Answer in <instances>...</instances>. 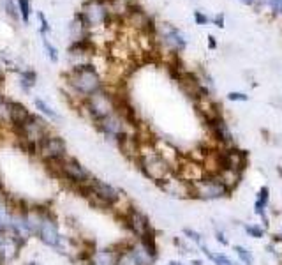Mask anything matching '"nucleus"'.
Returning <instances> with one entry per match:
<instances>
[{"label":"nucleus","instance_id":"obj_30","mask_svg":"<svg viewBox=\"0 0 282 265\" xmlns=\"http://www.w3.org/2000/svg\"><path fill=\"white\" fill-rule=\"evenodd\" d=\"M228 99H230V101H247L249 96L242 94V92H230V94H228Z\"/></svg>","mask_w":282,"mask_h":265},{"label":"nucleus","instance_id":"obj_27","mask_svg":"<svg viewBox=\"0 0 282 265\" xmlns=\"http://www.w3.org/2000/svg\"><path fill=\"white\" fill-rule=\"evenodd\" d=\"M235 251H237V255L240 256V260L245 265H251L252 263V256H251V253H249V249L242 248V246H237V248H235Z\"/></svg>","mask_w":282,"mask_h":265},{"label":"nucleus","instance_id":"obj_11","mask_svg":"<svg viewBox=\"0 0 282 265\" xmlns=\"http://www.w3.org/2000/svg\"><path fill=\"white\" fill-rule=\"evenodd\" d=\"M127 126H129V122H127L119 112L111 113L109 117L102 119L99 124H95V127L99 129V132H102L106 140H113V142H119L124 135L129 132L127 131Z\"/></svg>","mask_w":282,"mask_h":265},{"label":"nucleus","instance_id":"obj_34","mask_svg":"<svg viewBox=\"0 0 282 265\" xmlns=\"http://www.w3.org/2000/svg\"><path fill=\"white\" fill-rule=\"evenodd\" d=\"M213 21H215V25H217V27H220V28H222V27H224V14H217V16H215V20H213Z\"/></svg>","mask_w":282,"mask_h":265},{"label":"nucleus","instance_id":"obj_15","mask_svg":"<svg viewBox=\"0 0 282 265\" xmlns=\"http://www.w3.org/2000/svg\"><path fill=\"white\" fill-rule=\"evenodd\" d=\"M164 39H166V42L167 45L171 46V48H175V50H184L185 46H187V41H185V37H184V34H182L178 28H175V27H167V30H166V34H164Z\"/></svg>","mask_w":282,"mask_h":265},{"label":"nucleus","instance_id":"obj_6","mask_svg":"<svg viewBox=\"0 0 282 265\" xmlns=\"http://www.w3.org/2000/svg\"><path fill=\"white\" fill-rule=\"evenodd\" d=\"M138 166L143 173L148 179H152L153 182H162L166 179L171 177V166L164 156H160L157 150H152V152H140L136 157Z\"/></svg>","mask_w":282,"mask_h":265},{"label":"nucleus","instance_id":"obj_23","mask_svg":"<svg viewBox=\"0 0 282 265\" xmlns=\"http://www.w3.org/2000/svg\"><path fill=\"white\" fill-rule=\"evenodd\" d=\"M18 13H20V18L28 23L30 21V0H18Z\"/></svg>","mask_w":282,"mask_h":265},{"label":"nucleus","instance_id":"obj_35","mask_svg":"<svg viewBox=\"0 0 282 265\" xmlns=\"http://www.w3.org/2000/svg\"><path fill=\"white\" fill-rule=\"evenodd\" d=\"M217 241H219L220 244L228 246V239H224V234H222V232H217Z\"/></svg>","mask_w":282,"mask_h":265},{"label":"nucleus","instance_id":"obj_21","mask_svg":"<svg viewBox=\"0 0 282 265\" xmlns=\"http://www.w3.org/2000/svg\"><path fill=\"white\" fill-rule=\"evenodd\" d=\"M212 126H213V131H215L217 138L222 140V142H231V132H230L228 126L222 122V120H220V119L212 120Z\"/></svg>","mask_w":282,"mask_h":265},{"label":"nucleus","instance_id":"obj_20","mask_svg":"<svg viewBox=\"0 0 282 265\" xmlns=\"http://www.w3.org/2000/svg\"><path fill=\"white\" fill-rule=\"evenodd\" d=\"M201 249H203V253H205V255L208 256V258L212 260V262L215 263V265H237L231 258H228L226 255H222V253H212V251H208L205 244L201 246Z\"/></svg>","mask_w":282,"mask_h":265},{"label":"nucleus","instance_id":"obj_26","mask_svg":"<svg viewBox=\"0 0 282 265\" xmlns=\"http://www.w3.org/2000/svg\"><path fill=\"white\" fill-rule=\"evenodd\" d=\"M184 235L189 239V241H192L194 244H198L199 248L203 246V235L199 234V232L192 230V228H184Z\"/></svg>","mask_w":282,"mask_h":265},{"label":"nucleus","instance_id":"obj_17","mask_svg":"<svg viewBox=\"0 0 282 265\" xmlns=\"http://www.w3.org/2000/svg\"><path fill=\"white\" fill-rule=\"evenodd\" d=\"M34 106H35V110H37L41 115H44V117H48L51 122H60V113L57 112L55 108H51V106L48 105V103L44 101V99H41V98H34Z\"/></svg>","mask_w":282,"mask_h":265},{"label":"nucleus","instance_id":"obj_31","mask_svg":"<svg viewBox=\"0 0 282 265\" xmlns=\"http://www.w3.org/2000/svg\"><path fill=\"white\" fill-rule=\"evenodd\" d=\"M194 20H196V23H198V25L208 23V16H205L201 11H196V13H194Z\"/></svg>","mask_w":282,"mask_h":265},{"label":"nucleus","instance_id":"obj_4","mask_svg":"<svg viewBox=\"0 0 282 265\" xmlns=\"http://www.w3.org/2000/svg\"><path fill=\"white\" fill-rule=\"evenodd\" d=\"M14 131H16L18 138L23 142V147L28 150V154H34V156H35V145H37L48 132H51L49 131L48 122H46L39 113H30L28 119Z\"/></svg>","mask_w":282,"mask_h":265},{"label":"nucleus","instance_id":"obj_42","mask_svg":"<svg viewBox=\"0 0 282 265\" xmlns=\"http://www.w3.org/2000/svg\"><path fill=\"white\" fill-rule=\"evenodd\" d=\"M2 81H4V74H2V71H0V85H2Z\"/></svg>","mask_w":282,"mask_h":265},{"label":"nucleus","instance_id":"obj_9","mask_svg":"<svg viewBox=\"0 0 282 265\" xmlns=\"http://www.w3.org/2000/svg\"><path fill=\"white\" fill-rule=\"evenodd\" d=\"M35 239H37L42 246H46V248H49V249H55L57 251V248H59L62 234H60L59 221H57L55 214L51 212V209H48V212H46Z\"/></svg>","mask_w":282,"mask_h":265},{"label":"nucleus","instance_id":"obj_29","mask_svg":"<svg viewBox=\"0 0 282 265\" xmlns=\"http://www.w3.org/2000/svg\"><path fill=\"white\" fill-rule=\"evenodd\" d=\"M37 16H39V20H41V34L46 35L49 30H51V27H49V23H48V20H46L44 14H42V13H37Z\"/></svg>","mask_w":282,"mask_h":265},{"label":"nucleus","instance_id":"obj_43","mask_svg":"<svg viewBox=\"0 0 282 265\" xmlns=\"http://www.w3.org/2000/svg\"><path fill=\"white\" fill-rule=\"evenodd\" d=\"M242 2H244V4H252L254 0H242Z\"/></svg>","mask_w":282,"mask_h":265},{"label":"nucleus","instance_id":"obj_33","mask_svg":"<svg viewBox=\"0 0 282 265\" xmlns=\"http://www.w3.org/2000/svg\"><path fill=\"white\" fill-rule=\"evenodd\" d=\"M7 242H9V235H7V234H0V253L6 251Z\"/></svg>","mask_w":282,"mask_h":265},{"label":"nucleus","instance_id":"obj_41","mask_svg":"<svg viewBox=\"0 0 282 265\" xmlns=\"http://www.w3.org/2000/svg\"><path fill=\"white\" fill-rule=\"evenodd\" d=\"M25 265H41L39 262H28V263H25Z\"/></svg>","mask_w":282,"mask_h":265},{"label":"nucleus","instance_id":"obj_28","mask_svg":"<svg viewBox=\"0 0 282 265\" xmlns=\"http://www.w3.org/2000/svg\"><path fill=\"white\" fill-rule=\"evenodd\" d=\"M245 232H247L251 237H256V239L263 237V228L258 227V225H247V227H245Z\"/></svg>","mask_w":282,"mask_h":265},{"label":"nucleus","instance_id":"obj_36","mask_svg":"<svg viewBox=\"0 0 282 265\" xmlns=\"http://www.w3.org/2000/svg\"><path fill=\"white\" fill-rule=\"evenodd\" d=\"M208 46H210V48H215V46H217L215 37H212V35H210V37H208Z\"/></svg>","mask_w":282,"mask_h":265},{"label":"nucleus","instance_id":"obj_13","mask_svg":"<svg viewBox=\"0 0 282 265\" xmlns=\"http://www.w3.org/2000/svg\"><path fill=\"white\" fill-rule=\"evenodd\" d=\"M6 115H7V120L13 124V129H16V127H20L28 119L30 112H28V108L23 103L9 99V101H6Z\"/></svg>","mask_w":282,"mask_h":265},{"label":"nucleus","instance_id":"obj_12","mask_svg":"<svg viewBox=\"0 0 282 265\" xmlns=\"http://www.w3.org/2000/svg\"><path fill=\"white\" fill-rule=\"evenodd\" d=\"M109 14V11H106V6L99 4L97 0H88L81 7V20L85 21L87 27H95V25H101L106 21V16Z\"/></svg>","mask_w":282,"mask_h":265},{"label":"nucleus","instance_id":"obj_2","mask_svg":"<svg viewBox=\"0 0 282 265\" xmlns=\"http://www.w3.org/2000/svg\"><path fill=\"white\" fill-rule=\"evenodd\" d=\"M46 166L51 168L53 173H55L60 181H66L69 186H74L78 191H80L81 188H85V186L88 184V181L94 177V175L90 173V170H88L87 166H83L76 157L67 156V157H64V159L57 161V163L46 164Z\"/></svg>","mask_w":282,"mask_h":265},{"label":"nucleus","instance_id":"obj_16","mask_svg":"<svg viewBox=\"0 0 282 265\" xmlns=\"http://www.w3.org/2000/svg\"><path fill=\"white\" fill-rule=\"evenodd\" d=\"M115 265H141L138 262L133 248H131V242H126V244H122V248H119Z\"/></svg>","mask_w":282,"mask_h":265},{"label":"nucleus","instance_id":"obj_24","mask_svg":"<svg viewBox=\"0 0 282 265\" xmlns=\"http://www.w3.org/2000/svg\"><path fill=\"white\" fill-rule=\"evenodd\" d=\"M42 46H44V50H46V55H48V59L51 60L53 64H57V62H59V52H57V48H55V46H53L51 42H49L46 37H42Z\"/></svg>","mask_w":282,"mask_h":265},{"label":"nucleus","instance_id":"obj_10","mask_svg":"<svg viewBox=\"0 0 282 265\" xmlns=\"http://www.w3.org/2000/svg\"><path fill=\"white\" fill-rule=\"evenodd\" d=\"M228 193V188L220 182L219 177L199 179L191 184V195L201 200H217Z\"/></svg>","mask_w":282,"mask_h":265},{"label":"nucleus","instance_id":"obj_32","mask_svg":"<svg viewBox=\"0 0 282 265\" xmlns=\"http://www.w3.org/2000/svg\"><path fill=\"white\" fill-rule=\"evenodd\" d=\"M270 7H272L273 11H275V13H282V0H270Z\"/></svg>","mask_w":282,"mask_h":265},{"label":"nucleus","instance_id":"obj_19","mask_svg":"<svg viewBox=\"0 0 282 265\" xmlns=\"http://www.w3.org/2000/svg\"><path fill=\"white\" fill-rule=\"evenodd\" d=\"M9 217H11V207L4 198H0V234H7L9 230Z\"/></svg>","mask_w":282,"mask_h":265},{"label":"nucleus","instance_id":"obj_5","mask_svg":"<svg viewBox=\"0 0 282 265\" xmlns=\"http://www.w3.org/2000/svg\"><path fill=\"white\" fill-rule=\"evenodd\" d=\"M81 106L87 112V115L94 120V124H99L102 119L117 112V94H111L106 89H101L94 96L81 101Z\"/></svg>","mask_w":282,"mask_h":265},{"label":"nucleus","instance_id":"obj_18","mask_svg":"<svg viewBox=\"0 0 282 265\" xmlns=\"http://www.w3.org/2000/svg\"><path fill=\"white\" fill-rule=\"evenodd\" d=\"M37 83V73L34 69H25L21 71V76H20V85L25 92H30V89Z\"/></svg>","mask_w":282,"mask_h":265},{"label":"nucleus","instance_id":"obj_7","mask_svg":"<svg viewBox=\"0 0 282 265\" xmlns=\"http://www.w3.org/2000/svg\"><path fill=\"white\" fill-rule=\"evenodd\" d=\"M35 156L44 164H51L67 157V143L62 136L48 132L41 142L35 145Z\"/></svg>","mask_w":282,"mask_h":265},{"label":"nucleus","instance_id":"obj_3","mask_svg":"<svg viewBox=\"0 0 282 265\" xmlns=\"http://www.w3.org/2000/svg\"><path fill=\"white\" fill-rule=\"evenodd\" d=\"M81 193H85V196L95 200L99 205L108 207V209H115L120 205V202L124 200V191H120L119 188H115L109 182L102 181L99 177H92L88 181V184L85 188L80 189Z\"/></svg>","mask_w":282,"mask_h":265},{"label":"nucleus","instance_id":"obj_37","mask_svg":"<svg viewBox=\"0 0 282 265\" xmlns=\"http://www.w3.org/2000/svg\"><path fill=\"white\" fill-rule=\"evenodd\" d=\"M0 265H7V258L4 253H0Z\"/></svg>","mask_w":282,"mask_h":265},{"label":"nucleus","instance_id":"obj_14","mask_svg":"<svg viewBox=\"0 0 282 265\" xmlns=\"http://www.w3.org/2000/svg\"><path fill=\"white\" fill-rule=\"evenodd\" d=\"M117 253H119V248L94 249V251L87 256L85 263L87 265H115L117 263Z\"/></svg>","mask_w":282,"mask_h":265},{"label":"nucleus","instance_id":"obj_39","mask_svg":"<svg viewBox=\"0 0 282 265\" xmlns=\"http://www.w3.org/2000/svg\"><path fill=\"white\" fill-rule=\"evenodd\" d=\"M99 4H102V6H106V4H111V2H115V0H97Z\"/></svg>","mask_w":282,"mask_h":265},{"label":"nucleus","instance_id":"obj_22","mask_svg":"<svg viewBox=\"0 0 282 265\" xmlns=\"http://www.w3.org/2000/svg\"><path fill=\"white\" fill-rule=\"evenodd\" d=\"M266 203H268V188H263L261 191H259V196L258 200H256V214H259V216L265 217V209H266Z\"/></svg>","mask_w":282,"mask_h":265},{"label":"nucleus","instance_id":"obj_8","mask_svg":"<svg viewBox=\"0 0 282 265\" xmlns=\"http://www.w3.org/2000/svg\"><path fill=\"white\" fill-rule=\"evenodd\" d=\"M122 217H124V221H126L127 230H129L131 234L134 235V239H138V241L152 237L153 235L152 223H150V219L146 217V214L141 212L138 207L127 205L122 212Z\"/></svg>","mask_w":282,"mask_h":265},{"label":"nucleus","instance_id":"obj_1","mask_svg":"<svg viewBox=\"0 0 282 265\" xmlns=\"http://www.w3.org/2000/svg\"><path fill=\"white\" fill-rule=\"evenodd\" d=\"M66 78L67 85L73 91V94L80 99V103L104 89L102 78L99 76L97 69L92 64H78L66 74Z\"/></svg>","mask_w":282,"mask_h":265},{"label":"nucleus","instance_id":"obj_40","mask_svg":"<svg viewBox=\"0 0 282 265\" xmlns=\"http://www.w3.org/2000/svg\"><path fill=\"white\" fill-rule=\"evenodd\" d=\"M191 265H203V262H201V260H192Z\"/></svg>","mask_w":282,"mask_h":265},{"label":"nucleus","instance_id":"obj_38","mask_svg":"<svg viewBox=\"0 0 282 265\" xmlns=\"http://www.w3.org/2000/svg\"><path fill=\"white\" fill-rule=\"evenodd\" d=\"M167 265H184V263L178 262V260H170V262H167Z\"/></svg>","mask_w":282,"mask_h":265},{"label":"nucleus","instance_id":"obj_25","mask_svg":"<svg viewBox=\"0 0 282 265\" xmlns=\"http://www.w3.org/2000/svg\"><path fill=\"white\" fill-rule=\"evenodd\" d=\"M2 2H4V9H6V13L9 14L14 21L20 20V13H18L16 2H14V0H2Z\"/></svg>","mask_w":282,"mask_h":265}]
</instances>
